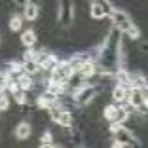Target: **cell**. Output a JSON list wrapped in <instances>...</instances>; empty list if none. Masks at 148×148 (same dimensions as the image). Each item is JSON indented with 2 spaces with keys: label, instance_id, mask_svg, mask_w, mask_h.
Instances as JSON below:
<instances>
[{
  "label": "cell",
  "instance_id": "6da1fadb",
  "mask_svg": "<svg viewBox=\"0 0 148 148\" xmlns=\"http://www.w3.org/2000/svg\"><path fill=\"white\" fill-rule=\"evenodd\" d=\"M99 91H101V86L97 82H86V84H82L78 89H74L70 97H72L74 106H78V108H86V106H89L93 101L97 99Z\"/></svg>",
  "mask_w": 148,
  "mask_h": 148
},
{
  "label": "cell",
  "instance_id": "7a4b0ae2",
  "mask_svg": "<svg viewBox=\"0 0 148 148\" xmlns=\"http://www.w3.org/2000/svg\"><path fill=\"white\" fill-rule=\"evenodd\" d=\"M48 114H49V120H51L53 123H57L61 129H70V127H74V116H72V112H70V108L66 105H63V103L53 105L51 108L48 110Z\"/></svg>",
  "mask_w": 148,
  "mask_h": 148
},
{
  "label": "cell",
  "instance_id": "3957f363",
  "mask_svg": "<svg viewBox=\"0 0 148 148\" xmlns=\"http://www.w3.org/2000/svg\"><path fill=\"white\" fill-rule=\"evenodd\" d=\"M108 133L112 135V139L122 140L125 146H140L139 137H137L129 127H125V123H110L108 125Z\"/></svg>",
  "mask_w": 148,
  "mask_h": 148
},
{
  "label": "cell",
  "instance_id": "277c9868",
  "mask_svg": "<svg viewBox=\"0 0 148 148\" xmlns=\"http://www.w3.org/2000/svg\"><path fill=\"white\" fill-rule=\"evenodd\" d=\"M72 74H74V69H72V65H70L69 57H66V59H61V61L48 72V82H51V84H66Z\"/></svg>",
  "mask_w": 148,
  "mask_h": 148
},
{
  "label": "cell",
  "instance_id": "5b68a950",
  "mask_svg": "<svg viewBox=\"0 0 148 148\" xmlns=\"http://www.w3.org/2000/svg\"><path fill=\"white\" fill-rule=\"evenodd\" d=\"M108 21H110V25H112L114 29H118V31L123 32V34L135 25V21L131 19V15L122 8H114L112 12H110V15H108Z\"/></svg>",
  "mask_w": 148,
  "mask_h": 148
},
{
  "label": "cell",
  "instance_id": "8992f818",
  "mask_svg": "<svg viewBox=\"0 0 148 148\" xmlns=\"http://www.w3.org/2000/svg\"><path fill=\"white\" fill-rule=\"evenodd\" d=\"M57 21L63 29H70L74 23V0H57Z\"/></svg>",
  "mask_w": 148,
  "mask_h": 148
},
{
  "label": "cell",
  "instance_id": "52a82bcc",
  "mask_svg": "<svg viewBox=\"0 0 148 148\" xmlns=\"http://www.w3.org/2000/svg\"><path fill=\"white\" fill-rule=\"evenodd\" d=\"M127 103L135 110L144 108V89L139 86H131L129 87V95H127Z\"/></svg>",
  "mask_w": 148,
  "mask_h": 148
},
{
  "label": "cell",
  "instance_id": "ba28073f",
  "mask_svg": "<svg viewBox=\"0 0 148 148\" xmlns=\"http://www.w3.org/2000/svg\"><path fill=\"white\" fill-rule=\"evenodd\" d=\"M127 95H129V86H123V84H114L112 91H110V99L116 105H123L127 103Z\"/></svg>",
  "mask_w": 148,
  "mask_h": 148
},
{
  "label": "cell",
  "instance_id": "9c48e42d",
  "mask_svg": "<svg viewBox=\"0 0 148 148\" xmlns=\"http://www.w3.org/2000/svg\"><path fill=\"white\" fill-rule=\"evenodd\" d=\"M19 42H21L23 48H34L36 44H38V32L34 31V29H27V31H21L19 32Z\"/></svg>",
  "mask_w": 148,
  "mask_h": 148
},
{
  "label": "cell",
  "instance_id": "30bf717a",
  "mask_svg": "<svg viewBox=\"0 0 148 148\" xmlns=\"http://www.w3.org/2000/svg\"><path fill=\"white\" fill-rule=\"evenodd\" d=\"M13 135H15V139L17 140H27L29 137L32 135V125H31V122H19L17 125L13 127Z\"/></svg>",
  "mask_w": 148,
  "mask_h": 148
},
{
  "label": "cell",
  "instance_id": "8fae6325",
  "mask_svg": "<svg viewBox=\"0 0 148 148\" xmlns=\"http://www.w3.org/2000/svg\"><path fill=\"white\" fill-rule=\"evenodd\" d=\"M110 13L106 12V8L103 4H99V2H93V4H89V17L93 19V21H103V19H108Z\"/></svg>",
  "mask_w": 148,
  "mask_h": 148
},
{
  "label": "cell",
  "instance_id": "7c38bea8",
  "mask_svg": "<svg viewBox=\"0 0 148 148\" xmlns=\"http://www.w3.org/2000/svg\"><path fill=\"white\" fill-rule=\"evenodd\" d=\"M23 27H25V17H23V13H13V15L8 17L10 32H21Z\"/></svg>",
  "mask_w": 148,
  "mask_h": 148
},
{
  "label": "cell",
  "instance_id": "4fadbf2b",
  "mask_svg": "<svg viewBox=\"0 0 148 148\" xmlns=\"http://www.w3.org/2000/svg\"><path fill=\"white\" fill-rule=\"evenodd\" d=\"M29 93H31V91H25V89H17V91H13L12 93L13 103L19 105V106H27V105H29Z\"/></svg>",
  "mask_w": 148,
  "mask_h": 148
},
{
  "label": "cell",
  "instance_id": "5bb4252c",
  "mask_svg": "<svg viewBox=\"0 0 148 148\" xmlns=\"http://www.w3.org/2000/svg\"><path fill=\"white\" fill-rule=\"evenodd\" d=\"M38 144L40 146H48V148H55V137H53V133L49 129H46L42 133V135H40V139H38Z\"/></svg>",
  "mask_w": 148,
  "mask_h": 148
},
{
  "label": "cell",
  "instance_id": "9a60e30c",
  "mask_svg": "<svg viewBox=\"0 0 148 148\" xmlns=\"http://www.w3.org/2000/svg\"><path fill=\"white\" fill-rule=\"evenodd\" d=\"M116 110H118V105H116V103H110V105H106L105 108H103V118H105L108 123H112L114 118H116Z\"/></svg>",
  "mask_w": 148,
  "mask_h": 148
},
{
  "label": "cell",
  "instance_id": "2e32d148",
  "mask_svg": "<svg viewBox=\"0 0 148 148\" xmlns=\"http://www.w3.org/2000/svg\"><path fill=\"white\" fill-rule=\"evenodd\" d=\"M12 93L10 91H2L0 93V112H8L10 105H12Z\"/></svg>",
  "mask_w": 148,
  "mask_h": 148
},
{
  "label": "cell",
  "instance_id": "e0dca14e",
  "mask_svg": "<svg viewBox=\"0 0 148 148\" xmlns=\"http://www.w3.org/2000/svg\"><path fill=\"white\" fill-rule=\"evenodd\" d=\"M123 36H125L127 40H140V36H143V32H140V29L137 27V23H135V25L131 27V29H129V31H127V32H125Z\"/></svg>",
  "mask_w": 148,
  "mask_h": 148
},
{
  "label": "cell",
  "instance_id": "ac0fdd59",
  "mask_svg": "<svg viewBox=\"0 0 148 148\" xmlns=\"http://www.w3.org/2000/svg\"><path fill=\"white\" fill-rule=\"evenodd\" d=\"M87 2H89V4H93V2H99V4H103L106 8V12H112L114 10V4H112V0H87Z\"/></svg>",
  "mask_w": 148,
  "mask_h": 148
},
{
  "label": "cell",
  "instance_id": "d6986e66",
  "mask_svg": "<svg viewBox=\"0 0 148 148\" xmlns=\"http://www.w3.org/2000/svg\"><path fill=\"white\" fill-rule=\"evenodd\" d=\"M139 51L140 53H148V42H139Z\"/></svg>",
  "mask_w": 148,
  "mask_h": 148
},
{
  "label": "cell",
  "instance_id": "ffe728a7",
  "mask_svg": "<svg viewBox=\"0 0 148 148\" xmlns=\"http://www.w3.org/2000/svg\"><path fill=\"white\" fill-rule=\"evenodd\" d=\"M144 108L148 112V91H144Z\"/></svg>",
  "mask_w": 148,
  "mask_h": 148
},
{
  "label": "cell",
  "instance_id": "44dd1931",
  "mask_svg": "<svg viewBox=\"0 0 148 148\" xmlns=\"http://www.w3.org/2000/svg\"><path fill=\"white\" fill-rule=\"evenodd\" d=\"M0 42H2V36H0Z\"/></svg>",
  "mask_w": 148,
  "mask_h": 148
},
{
  "label": "cell",
  "instance_id": "7402d4cb",
  "mask_svg": "<svg viewBox=\"0 0 148 148\" xmlns=\"http://www.w3.org/2000/svg\"><path fill=\"white\" fill-rule=\"evenodd\" d=\"M0 114H2V112H0Z\"/></svg>",
  "mask_w": 148,
  "mask_h": 148
}]
</instances>
